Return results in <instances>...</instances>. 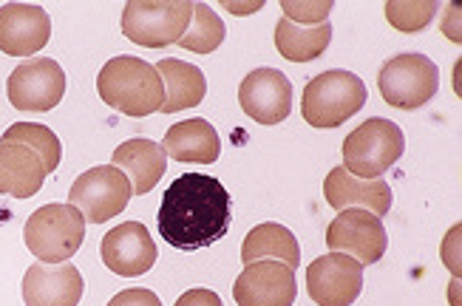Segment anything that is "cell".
Listing matches in <instances>:
<instances>
[{
  "label": "cell",
  "instance_id": "cell-14",
  "mask_svg": "<svg viewBox=\"0 0 462 306\" xmlns=\"http://www.w3.org/2000/svg\"><path fill=\"white\" fill-rule=\"evenodd\" d=\"M103 264L123 278L145 275L156 264V244L143 221H123L103 236L99 244Z\"/></svg>",
  "mask_w": 462,
  "mask_h": 306
},
{
  "label": "cell",
  "instance_id": "cell-18",
  "mask_svg": "<svg viewBox=\"0 0 462 306\" xmlns=\"http://www.w3.org/2000/svg\"><path fill=\"white\" fill-rule=\"evenodd\" d=\"M111 165L128 176L131 190L136 196H145L159 185V179L165 176L168 156H165L162 145H156V142H151V139L136 136V139L123 142L119 148H114Z\"/></svg>",
  "mask_w": 462,
  "mask_h": 306
},
{
  "label": "cell",
  "instance_id": "cell-11",
  "mask_svg": "<svg viewBox=\"0 0 462 306\" xmlns=\"http://www.w3.org/2000/svg\"><path fill=\"white\" fill-rule=\"evenodd\" d=\"M364 290V264L344 253L318 255L307 267V292L318 306H352Z\"/></svg>",
  "mask_w": 462,
  "mask_h": 306
},
{
  "label": "cell",
  "instance_id": "cell-12",
  "mask_svg": "<svg viewBox=\"0 0 462 306\" xmlns=\"http://www.w3.org/2000/svg\"><path fill=\"white\" fill-rule=\"evenodd\" d=\"M238 306H292L298 298L295 270L281 261H253L233 283Z\"/></svg>",
  "mask_w": 462,
  "mask_h": 306
},
{
  "label": "cell",
  "instance_id": "cell-20",
  "mask_svg": "<svg viewBox=\"0 0 462 306\" xmlns=\"http://www.w3.org/2000/svg\"><path fill=\"white\" fill-rule=\"evenodd\" d=\"M46 168L32 148L17 142H0V196L32 199L46 181Z\"/></svg>",
  "mask_w": 462,
  "mask_h": 306
},
{
  "label": "cell",
  "instance_id": "cell-22",
  "mask_svg": "<svg viewBox=\"0 0 462 306\" xmlns=\"http://www.w3.org/2000/svg\"><path fill=\"white\" fill-rule=\"evenodd\" d=\"M281 261L287 264V267H298L300 264V244L298 238L284 227V224H275V221H264L253 227L241 244V261H245V267L253 261Z\"/></svg>",
  "mask_w": 462,
  "mask_h": 306
},
{
  "label": "cell",
  "instance_id": "cell-25",
  "mask_svg": "<svg viewBox=\"0 0 462 306\" xmlns=\"http://www.w3.org/2000/svg\"><path fill=\"white\" fill-rule=\"evenodd\" d=\"M225 23L222 17L213 12V6L208 4H193V20H190V29L185 32V37L179 40L176 46H182L193 54H210L218 46L225 43Z\"/></svg>",
  "mask_w": 462,
  "mask_h": 306
},
{
  "label": "cell",
  "instance_id": "cell-21",
  "mask_svg": "<svg viewBox=\"0 0 462 306\" xmlns=\"http://www.w3.org/2000/svg\"><path fill=\"white\" fill-rule=\"evenodd\" d=\"M153 69L159 77H162V86H165V106L159 108L162 114L196 108L199 102H205L208 79L199 66L185 63V60H176V57H165V60H159Z\"/></svg>",
  "mask_w": 462,
  "mask_h": 306
},
{
  "label": "cell",
  "instance_id": "cell-1",
  "mask_svg": "<svg viewBox=\"0 0 462 306\" xmlns=\"http://www.w3.org/2000/svg\"><path fill=\"white\" fill-rule=\"evenodd\" d=\"M159 233L176 250H202L230 230V193L216 176L185 173L159 204Z\"/></svg>",
  "mask_w": 462,
  "mask_h": 306
},
{
  "label": "cell",
  "instance_id": "cell-5",
  "mask_svg": "<svg viewBox=\"0 0 462 306\" xmlns=\"http://www.w3.org/2000/svg\"><path fill=\"white\" fill-rule=\"evenodd\" d=\"M406 151V136L397 122L372 116L344 139V168L355 179H380Z\"/></svg>",
  "mask_w": 462,
  "mask_h": 306
},
{
  "label": "cell",
  "instance_id": "cell-4",
  "mask_svg": "<svg viewBox=\"0 0 462 306\" xmlns=\"http://www.w3.org/2000/svg\"><path fill=\"white\" fill-rule=\"evenodd\" d=\"M86 238V218L71 204H43L37 208L23 227L29 253L43 264L69 261Z\"/></svg>",
  "mask_w": 462,
  "mask_h": 306
},
{
  "label": "cell",
  "instance_id": "cell-23",
  "mask_svg": "<svg viewBox=\"0 0 462 306\" xmlns=\"http://www.w3.org/2000/svg\"><path fill=\"white\" fill-rule=\"evenodd\" d=\"M329 40H332L329 23L295 26L287 17H281L275 23V49L281 57L290 60V63H310V60L320 57L327 51Z\"/></svg>",
  "mask_w": 462,
  "mask_h": 306
},
{
  "label": "cell",
  "instance_id": "cell-24",
  "mask_svg": "<svg viewBox=\"0 0 462 306\" xmlns=\"http://www.w3.org/2000/svg\"><path fill=\"white\" fill-rule=\"evenodd\" d=\"M0 142H17V145L32 148L40 159H43L46 173L57 171L60 159H63V145H60L57 134L46 125H40V122H14Z\"/></svg>",
  "mask_w": 462,
  "mask_h": 306
},
{
  "label": "cell",
  "instance_id": "cell-19",
  "mask_svg": "<svg viewBox=\"0 0 462 306\" xmlns=\"http://www.w3.org/2000/svg\"><path fill=\"white\" fill-rule=\"evenodd\" d=\"M162 151L165 156L176 162H190V165H213L222 153V139H218L216 128L208 119H185L176 122L168 128L162 139Z\"/></svg>",
  "mask_w": 462,
  "mask_h": 306
},
{
  "label": "cell",
  "instance_id": "cell-2",
  "mask_svg": "<svg viewBox=\"0 0 462 306\" xmlns=\"http://www.w3.org/2000/svg\"><path fill=\"white\" fill-rule=\"evenodd\" d=\"M97 91L114 111L128 116H148L165 106V86L151 63L139 57H114L97 77Z\"/></svg>",
  "mask_w": 462,
  "mask_h": 306
},
{
  "label": "cell",
  "instance_id": "cell-27",
  "mask_svg": "<svg viewBox=\"0 0 462 306\" xmlns=\"http://www.w3.org/2000/svg\"><path fill=\"white\" fill-rule=\"evenodd\" d=\"M335 6L329 4V0H324V4H295V0H284L281 4V12H284V17L290 20V23L295 26H304V23H327V17Z\"/></svg>",
  "mask_w": 462,
  "mask_h": 306
},
{
  "label": "cell",
  "instance_id": "cell-28",
  "mask_svg": "<svg viewBox=\"0 0 462 306\" xmlns=\"http://www.w3.org/2000/svg\"><path fill=\"white\" fill-rule=\"evenodd\" d=\"M108 306H162V301L151 290H123L108 301Z\"/></svg>",
  "mask_w": 462,
  "mask_h": 306
},
{
  "label": "cell",
  "instance_id": "cell-31",
  "mask_svg": "<svg viewBox=\"0 0 462 306\" xmlns=\"http://www.w3.org/2000/svg\"><path fill=\"white\" fill-rule=\"evenodd\" d=\"M225 9H230L233 14H253V12H258L261 6H264V4H261V0H258V4H230V0H225V4H222Z\"/></svg>",
  "mask_w": 462,
  "mask_h": 306
},
{
  "label": "cell",
  "instance_id": "cell-6",
  "mask_svg": "<svg viewBox=\"0 0 462 306\" xmlns=\"http://www.w3.org/2000/svg\"><path fill=\"white\" fill-rule=\"evenodd\" d=\"M190 20V0H131L123 9V34L145 49H162L185 37Z\"/></svg>",
  "mask_w": 462,
  "mask_h": 306
},
{
  "label": "cell",
  "instance_id": "cell-7",
  "mask_svg": "<svg viewBox=\"0 0 462 306\" xmlns=\"http://www.w3.org/2000/svg\"><path fill=\"white\" fill-rule=\"evenodd\" d=\"M377 88L392 108H423L439 88V69L426 54H397L380 66Z\"/></svg>",
  "mask_w": 462,
  "mask_h": 306
},
{
  "label": "cell",
  "instance_id": "cell-26",
  "mask_svg": "<svg viewBox=\"0 0 462 306\" xmlns=\"http://www.w3.org/2000/svg\"><path fill=\"white\" fill-rule=\"evenodd\" d=\"M439 4L437 0H389L386 20L403 34H417L431 26Z\"/></svg>",
  "mask_w": 462,
  "mask_h": 306
},
{
  "label": "cell",
  "instance_id": "cell-30",
  "mask_svg": "<svg viewBox=\"0 0 462 306\" xmlns=\"http://www.w3.org/2000/svg\"><path fill=\"white\" fill-rule=\"evenodd\" d=\"M173 306H225L213 290H188Z\"/></svg>",
  "mask_w": 462,
  "mask_h": 306
},
{
  "label": "cell",
  "instance_id": "cell-10",
  "mask_svg": "<svg viewBox=\"0 0 462 306\" xmlns=\"http://www.w3.org/2000/svg\"><path fill=\"white\" fill-rule=\"evenodd\" d=\"M6 94L17 111H51L66 94V71L51 57H32L9 74Z\"/></svg>",
  "mask_w": 462,
  "mask_h": 306
},
{
  "label": "cell",
  "instance_id": "cell-17",
  "mask_svg": "<svg viewBox=\"0 0 462 306\" xmlns=\"http://www.w3.org/2000/svg\"><path fill=\"white\" fill-rule=\"evenodd\" d=\"M324 196L327 204L340 210H369L377 218L386 216L392 210V188L386 185V179H355L344 165L332 168L327 181H324Z\"/></svg>",
  "mask_w": 462,
  "mask_h": 306
},
{
  "label": "cell",
  "instance_id": "cell-29",
  "mask_svg": "<svg viewBox=\"0 0 462 306\" xmlns=\"http://www.w3.org/2000/svg\"><path fill=\"white\" fill-rule=\"evenodd\" d=\"M459 233H462V227L457 224V227H451V230H448L446 244H443L446 267L451 270V275H454V278H459V273H462V267H459Z\"/></svg>",
  "mask_w": 462,
  "mask_h": 306
},
{
  "label": "cell",
  "instance_id": "cell-8",
  "mask_svg": "<svg viewBox=\"0 0 462 306\" xmlns=\"http://www.w3.org/2000/svg\"><path fill=\"white\" fill-rule=\"evenodd\" d=\"M131 196V181L123 171L114 165H97L71 185L69 204L83 213L86 224H106L128 208Z\"/></svg>",
  "mask_w": 462,
  "mask_h": 306
},
{
  "label": "cell",
  "instance_id": "cell-13",
  "mask_svg": "<svg viewBox=\"0 0 462 306\" xmlns=\"http://www.w3.org/2000/svg\"><path fill=\"white\" fill-rule=\"evenodd\" d=\"M238 102L258 125H278L292 114V83L278 69H255L241 79Z\"/></svg>",
  "mask_w": 462,
  "mask_h": 306
},
{
  "label": "cell",
  "instance_id": "cell-16",
  "mask_svg": "<svg viewBox=\"0 0 462 306\" xmlns=\"http://www.w3.org/2000/svg\"><path fill=\"white\" fill-rule=\"evenodd\" d=\"M83 275L71 261H34L23 275V301L26 306H77L83 298Z\"/></svg>",
  "mask_w": 462,
  "mask_h": 306
},
{
  "label": "cell",
  "instance_id": "cell-9",
  "mask_svg": "<svg viewBox=\"0 0 462 306\" xmlns=\"http://www.w3.org/2000/svg\"><path fill=\"white\" fill-rule=\"evenodd\" d=\"M327 247L360 261L364 267L377 264L389 250V236L383 221L369 210H340L327 227Z\"/></svg>",
  "mask_w": 462,
  "mask_h": 306
},
{
  "label": "cell",
  "instance_id": "cell-3",
  "mask_svg": "<svg viewBox=\"0 0 462 306\" xmlns=\"http://www.w3.org/2000/svg\"><path fill=\"white\" fill-rule=\"evenodd\" d=\"M369 102L366 83L352 71L332 69L312 77L304 97H300V114L312 128H337L349 116H355Z\"/></svg>",
  "mask_w": 462,
  "mask_h": 306
},
{
  "label": "cell",
  "instance_id": "cell-15",
  "mask_svg": "<svg viewBox=\"0 0 462 306\" xmlns=\"http://www.w3.org/2000/svg\"><path fill=\"white\" fill-rule=\"evenodd\" d=\"M51 37V17L37 4L0 6V51L6 57H34Z\"/></svg>",
  "mask_w": 462,
  "mask_h": 306
}]
</instances>
